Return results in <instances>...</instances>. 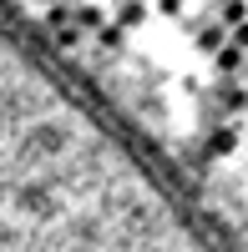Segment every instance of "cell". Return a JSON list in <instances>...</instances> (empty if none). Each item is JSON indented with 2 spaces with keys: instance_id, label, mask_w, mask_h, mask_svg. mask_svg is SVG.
<instances>
[{
  "instance_id": "6da1fadb",
  "label": "cell",
  "mask_w": 248,
  "mask_h": 252,
  "mask_svg": "<svg viewBox=\"0 0 248 252\" xmlns=\"http://www.w3.org/2000/svg\"><path fill=\"white\" fill-rule=\"evenodd\" d=\"M112 20H117L122 31H137L142 20H147V0H122V5H117V15H112Z\"/></svg>"
},
{
  "instance_id": "7a4b0ae2",
  "label": "cell",
  "mask_w": 248,
  "mask_h": 252,
  "mask_svg": "<svg viewBox=\"0 0 248 252\" xmlns=\"http://www.w3.org/2000/svg\"><path fill=\"white\" fill-rule=\"evenodd\" d=\"M223 46H228V31H223V26H203V31H198V51L218 56Z\"/></svg>"
},
{
  "instance_id": "3957f363",
  "label": "cell",
  "mask_w": 248,
  "mask_h": 252,
  "mask_svg": "<svg viewBox=\"0 0 248 252\" xmlns=\"http://www.w3.org/2000/svg\"><path fill=\"white\" fill-rule=\"evenodd\" d=\"M243 20H248V0H228V5H218V26H223V31L243 26Z\"/></svg>"
},
{
  "instance_id": "277c9868",
  "label": "cell",
  "mask_w": 248,
  "mask_h": 252,
  "mask_svg": "<svg viewBox=\"0 0 248 252\" xmlns=\"http://www.w3.org/2000/svg\"><path fill=\"white\" fill-rule=\"evenodd\" d=\"M213 66H218V71H238V66H243V51H233V46H223V51L213 56Z\"/></svg>"
},
{
  "instance_id": "5b68a950",
  "label": "cell",
  "mask_w": 248,
  "mask_h": 252,
  "mask_svg": "<svg viewBox=\"0 0 248 252\" xmlns=\"http://www.w3.org/2000/svg\"><path fill=\"white\" fill-rule=\"evenodd\" d=\"M76 20H81V26H86V31H96V26H101V10H81Z\"/></svg>"
},
{
  "instance_id": "8992f818",
  "label": "cell",
  "mask_w": 248,
  "mask_h": 252,
  "mask_svg": "<svg viewBox=\"0 0 248 252\" xmlns=\"http://www.w3.org/2000/svg\"><path fill=\"white\" fill-rule=\"evenodd\" d=\"M157 10L162 15H182V0H157Z\"/></svg>"
},
{
  "instance_id": "52a82bcc",
  "label": "cell",
  "mask_w": 248,
  "mask_h": 252,
  "mask_svg": "<svg viewBox=\"0 0 248 252\" xmlns=\"http://www.w3.org/2000/svg\"><path fill=\"white\" fill-rule=\"evenodd\" d=\"M218 5H228V0H218Z\"/></svg>"
},
{
  "instance_id": "ba28073f",
  "label": "cell",
  "mask_w": 248,
  "mask_h": 252,
  "mask_svg": "<svg viewBox=\"0 0 248 252\" xmlns=\"http://www.w3.org/2000/svg\"><path fill=\"white\" fill-rule=\"evenodd\" d=\"M243 66H248V56H243Z\"/></svg>"
}]
</instances>
